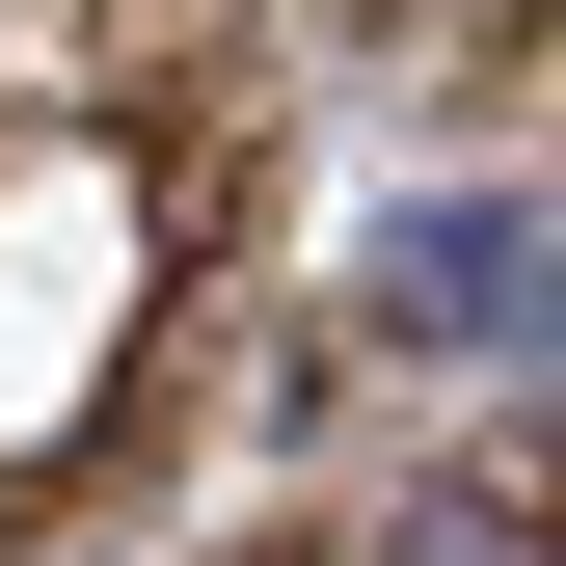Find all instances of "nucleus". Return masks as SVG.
<instances>
[{"label": "nucleus", "instance_id": "f257e3e1", "mask_svg": "<svg viewBox=\"0 0 566 566\" xmlns=\"http://www.w3.org/2000/svg\"><path fill=\"white\" fill-rule=\"evenodd\" d=\"M378 324H405V350H566V217H513V189L405 217V243H378Z\"/></svg>", "mask_w": 566, "mask_h": 566}, {"label": "nucleus", "instance_id": "f03ea898", "mask_svg": "<svg viewBox=\"0 0 566 566\" xmlns=\"http://www.w3.org/2000/svg\"><path fill=\"white\" fill-rule=\"evenodd\" d=\"M350 566H566V513H539V485H378Z\"/></svg>", "mask_w": 566, "mask_h": 566}]
</instances>
